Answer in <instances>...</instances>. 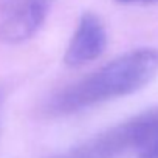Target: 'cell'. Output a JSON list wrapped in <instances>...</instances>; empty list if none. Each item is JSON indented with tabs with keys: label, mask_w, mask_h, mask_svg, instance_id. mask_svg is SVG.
<instances>
[{
	"label": "cell",
	"mask_w": 158,
	"mask_h": 158,
	"mask_svg": "<svg viewBox=\"0 0 158 158\" xmlns=\"http://www.w3.org/2000/svg\"><path fill=\"white\" fill-rule=\"evenodd\" d=\"M156 73V50L138 48L127 51L77 82L65 87L51 99L50 109L59 115L73 113L132 95L150 84Z\"/></svg>",
	"instance_id": "6da1fadb"
},
{
	"label": "cell",
	"mask_w": 158,
	"mask_h": 158,
	"mask_svg": "<svg viewBox=\"0 0 158 158\" xmlns=\"http://www.w3.org/2000/svg\"><path fill=\"white\" fill-rule=\"evenodd\" d=\"M53 0H0V42L16 45L44 25Z\"/></svg>",
	"instance_id": "7a4b0ae2"
},
{
	"label": "cell",
	"mask_w": 158,
	"mask_h": 158,
	"mask_svg": "<svg viewBox=\"0 0 158 158\" xmlns=\"http://www.w3.org/2000/svg\"><path fill=\"white\" fill-rule=\"evenodd\" d=\"M107 47V31L93 13H84L67 45L64 62L68 67H82L98 59Z\"/></svg>",
	"instance_id": "3957f363"
},
{
	"label": "cell",
	"mask_w": 158,
	"mask_h": 158,
	"mask_svg": "<svg viewBox=\"0 0 158 158\" xmlns=\"http://www.w3.org/2000/svg\"><path fill=\"white\" fill-rule=\"evenodd\" d=\"M152 132L149 141L136 152L138 158H158V107L152 109Z\"/></svg>",
	"instance_id": "277c9868"
},
{
	"label": "cell",
	"mask_w": 158,
	"mask_h": 158,
	"mask_svg": "<svg viewBox=\"0 0 158 158\" xmlns=\"http://www.w3.org/2000/svg\"><path fill=\"white\" fill-rule=\"evenodd\" d=\"M119 3H152V2H158V0H116Z\"/></svg>",
	"instance_id": "5b68a950"
}]
</instances>
